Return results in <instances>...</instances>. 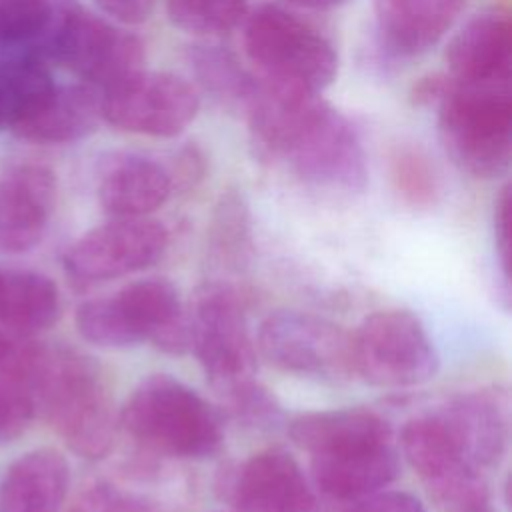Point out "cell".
Listing matches in <instances>:
<instances>
[{"label":"cell","instance_id":"6da1fadb","mask_svg":"<svg viewBox=\"0 0 512 512\" xmlns=\"http://www.w3.org/2000/svg\"><path fill=\"white\" fill-rule=\"evenodd\" d=\"M244 112L264 160L282 162L302 182L328 192L358 194L366 188L368 166L358 130L322 94L258 78Z\"/></svg>","mask_w":512,"mask_h":512},{"label":"cell","instance_id":"7a4b0ae2","mask_svg":"<svg viewBox=\"0 0 512 512\" xmlns=\"http://www.w3.org/2000/svg\"><path fill=\"white\" fill-rule=\"evenodd\" d=\"M30 394L40 414L78 456L96 460L114 442L118 416L98 364L60 344L28 342L0 368Z\"/></svg>","mask_w":512,"mask_h":512},{"label":"cell","instance_id":"3957f363","mask_svg":"<svg viewBox=\"0 0 512 512\" xmlns=\"http://www.w3.org/2000/svg\"><path fill=\"white\" fill-rule=\"evenodd\" d=\"M118 424L146 450L170 458H208L224 440L220 414L168 374L144 378L120 410Z\"/></svg>","mask_w":512,"mask_h":512},{"label":"cell","instance_id":"277c9868","mask_svg":"<svg viewBox=\"0 0 512 512\" xmlns=\"http://www.w3.org/2000/svg\"><path fill=\"white\" fill-rule=\"evenodd\" d=\"M76 330L86 342L104 348L152 340L168 354L190 350V314L166 278L138 280L112 296L82 302Z\"/></svg>","mask_w":512,"mask_h":512},{"label":"cell","instance_id":"5b68a950","mask_svg":"<svg viewBox=\"0 0 512 512\" xmlns=\"http://www.w3.org/2000/svg\"><path fill=\"white\" fill-rule=\"evenodd\" d=\"M436 110L438 138L454 166L484 180L508 170L512 156L510 84H462L450 76L448 92Z\"/></svg>","mask_w":512,"mask_h":512},{"label":"cell","instance_id":"8992f818","mask_svg":"<svg viewBox=\"0 0 512 512\" xmlns=\"http://www.w3.org/2000/svg\"><path fill=\"white\" fill-rule=\"evenodd\" d=\"M242 46L264 82L322 94L338 72L332 40L278 4L248 10L242 22Z\"/></svg>","mask_w":512,"mask_h":512},{"label":"cell","instance_id":"52a82bcc","mask_svg":"<svg viewBox=\"0 0 512 512\" xmlns=\"http://www.w3.org/2000/svg\"><path fill=\"white\" fill-rule=\"evenodd\" d=\"M30 48L96 90L134 74L144 62V44L136 34L80 6L54 10Z\"/></svg>","mask_w":512,"mask_h":512},{"label":"cell","instance_id":"ba28073f","mask_svg":"<svg viewBox=\"0 0 512 512\" xmlns=\"http://www.w3.org/2000/svg\"><path fill=\"white\" fill-rule=\"evenodd\" d=\"M438 366L432 338L408 310H380L352 336V368L374 386H416L434 378Z\"/></svg>","mask_w":512,"mask_h":512},{"label":"cell","instance_id":"9c48e42d","mask_svg":"<svg viewBox=\"0 0 512 512\" xmlns=\"http://www.w3.org/2000/svg\"><path fill=\"white\" fill-rule=\"evenodd\" d=\"M100 110L102 122L118 130L174 138L198 116L200 92L178 74L140 68L100 90Z\"/></svg>","mask_w":512,"mask_h":512},{"label":"cell","instance_id":"30bf717a","mask_svg":"<svg viewBox=\"0 0 512 512\" xmlns=\"http://www.w3.org/2000/svg\"><path fill=\"white\" fill-rule=\"evenodd\" d=\"M408 464L422 478L432 504L440 512H480L488 508L490 490L442 418L432 412L412 418L400 436Z\"/></svg>","mask_w":512,"mask_h":512},{"label":"cell","instance_id":"8fae6325","mask_svg":"<svg viewBox=\"0 0 512 512\" xmlns=\"http://www.w3.org/2000/svg\"><path fill=\"white\" fill-rule=\"evenodd\" d=\"M260 354L280 370L324 380L348 378L352 334L338 324L296 310H278L258 328Z\"/></svg>","mask_w":512,"mask_h":512},{"label":"cell","instance_id":"7c38bea8","mask_svg":"<svg viewBox=\"0 0 512 512\" xmlns=\"http://www.w3.org/2000/svg\"><path fill=\"white\" fill-rule=\"evenodd\" d=\"M190 350L214 392L254 378V344L244 310L230 288L210 284L198 294L190 314Z\"/></svg>","mask_w":512,"mask_h":512},{"label":"cell","instance_id":"4fadbf2b","mask_svg":"<svg viewBox=\"0 0 512 512\" xmlns=\"http://www.w3.org/2000/svg\"><path fill=\"white\" fill-rule=\"evenodd\" d=\"M166 246L168 232L158 220L112 218L70 244L62 264L74 284L88 286L152 266Z\"/></svg>","mask_w":512,"mask_h":512},{"label":"cell","instance_id":"5bb4252c","mask_svg":"<svg viewBox=\"0 0 512 512\" xmlns=\"http://www.w3.org/2000/svg\"><path fill=\"white\" fill-rule=\"evenodd\" d=\"M218 488L236 512H314L300 464L278 448L256 452L226 470Z\"/></svg>","mask_w":512,"mask_h":512},{"label":"cell","instance_id":"9a60e30c","mask_svg":"<svg viewBox=\"0 0 512 512\" xmlns=\"http://www.w3.org/2000/svg\"><path fill=\"white\" fill-rule=\"evenodd\" d=\"M56 204V176L42 164H18L0 176V252L38 246Z\"/></svg>","mask_w":512,"mask_h":512},{"label":"cell","instance_id":"2e32d148","mask_svg":"<svg viewBox=\"0 0 512 512\" xmlns=\"http://www.w3.org/2000/svg\"><path fill=\"white\" fill-rule=\"evenodd\" d=\"M466 0H374V36L390 58H414L434 48L456 24Z\"/></svg>","mask_w":512,"mask_h":512},{"label":"cell","instance_id":"e0dca14e","mask_svg":"<svg viewBox=\"0 0 512 512\" xmlns=\"http://www.w3.org/2000/svg\"><path fill=\"white\" fill-rule=\"evenodd\" d=\"M310 470L322 494L346 502L388 486L398 476L400 462L392 438H388L310 454Z\"/></svg>","mask_w":512,"mask_h":512},{"label":"cell","instance_id":"ac0fdd59","mask_svg":"<svg viewBox=\"0 0 512 512\" xmlns=\"http://www.w3.org/2000/svg\"><path fill=\"white\" fill-rule=\"evenodd\" d=\"M448 74L462 84H510L512 28L506 12L486 10L468 18L448 40Z\"/></svg>","mask_w":512,"mask_h":512},{"label":"cell","instance_id":"d6986e66","mask_svg":"<svg viewBox=\"0 0 512 512\" xmlns=\"http://www.w3.org/2000/svg\"><path fill=\"white\" fill-rule=\"evenodd\" d=\"M436 414L474 466L482 470L500 462L508 444V400L504 392H464L450 398Z\"/></svg>","mask_w":512,"mask_h":512},{"label":"cell","instance_id":"ffe728a7","mask_svg":"<svg viewBox=\"0 0 512 512\" xmlns=\"http://www.w3.org/2000/svg\"><path fill=\"white\" fill-rule=\"evenodd\" d=\"M172 180L162 162L134 152L110 156L98 176V200L112 218H144L172 194Z\"/></svg>","mask_w":512,"mask_h":512},{"label":"cell","instance_id":"44dd1931","mask_svg":"<svg viewBox=\"0 0 512 512\" xmlns=\"http://www.w3.org/2000/svg\"><path fill=\"white\" fill-rule=\"evenodd\" d=\"M68 482V462L58 450L26 452L0 480V512H60Z\"/></svg>","mask_w":512,"mask_h":512},{"label":"cell","instance_id":"7402d4cb","mask_svg":"<svg viewBox=\"0 0 512 512\" xmlns=\"http://www.w3.org/2000/svg\"><path fill=\"white\" fill-rule=\"evenodd\" d=\"M102 122L100 90L90 84H56L44 104L14 128L36 144H70L90 136Z\"/></svg>","mask_w":512,"mask_h":512},{"label":"cell","instance_id":"603a6c76","mask_svg":"<svg viewBox=\"0 0 512 512\" xmlns=\"http://www.w3.org/2000/svg\"><path fill=\"white\" fill-rule=\"evenodd\" d=\"M60 316V292L52 278L32 270L0 268V328L34 340Z\"/></svg>","mask_w":512,"mask_h":512},{"label":"cell","instance_id":"cb8c5ba5","mask_svg":"<svg viewBox=\"0 0 512 512\" xmlns=\"http://www.w3.org/2000/svg\"><path fill=\"white\" fill-rule=\"evenodd\" d=\"M290 438L308 454L354 442L392 438L390 424L368 408H334L306 412L290 422Z\"/></svg>","mask_w":512,"mask_h":512},{"label":"cell","instance_id":"d4e9b609","mask_svg":"<svg viewBox=\"0 0 512 512\" xmlns=\"http://www.w3.org/2000/svg\"><path fill=\"white\" fill-rule=\"evenodd\" d=\"M188 60L198 92H206L226 108L246 110L256 88V74H250L230 50L216 44H198L192 46Z\"/></svg>","mask_w":512,"mask_h":512},{"label":"cell","instance_id":"484cf974","mask_svg":"<svg viewBox=\"0 0 512 512\" xmlns=\"http://www.w3.org/2000/svg\"><path fill=\"white\" fill-rule=\"evenodd\" d=\"M250 6L248 0H166L170 22L192 36L214 38L238 28Z\"/></svg>","mask_w":512,"mask_h":512},{"label":"cell","instance_id":"4316f807","mask_svg":"<svg viewBox=\"0 0 512 512\" xmlns=\"http://www.w3.org/2000/svg\"><path fill=\"white\" fill-rule=\"evenodd\" d=\"M390 178L396 192L412 206H430L438 196V174L428 154L412 144L390 152Z\"/></svg>","mask_w":512,"mask_h":512},{"label":"cell","instance_id":"83f0119b","mask_svg":"<svg viewBox=\"0 0 512 512\" xmlns=\"http://www.w3.org/2000/svg\"><path fill=\"white\" fill-rule=\"evenodd\" d=\"M222 408L248 426H270L280 418V404L274 394L256 378L232 384L216 392Z\"/></svg>","mask_w":512,"mask_h":512},{"label":"cell","instance_id":"f1b7e54d","mask_svg":"<svg viewBox=\"0 0 512 512\" xmlns=\"http://www.w3.org/2000/svg\"><path fill=\"white\" fill-rule=\"evenodd\" d=\"M52 12L50 0H0V46L34 44Z\"/></svg>","mask_w":512,"mask_h":512},{"label":"cell","instance_id":"f546056e","mask_svg":"<svg viewBox=\"0 0 512 512\" xmlns=\"http://www.w3.org/2000/svg\"><path fill=\"white\" fill-rule=\"evenodd\" d=\"M68 512H164L156 500L146 494L116 486L112 482H94L84 486Z\"/></svg>","mask_w":512,"mask_h":512},{"label":"cell","instance_id":"4dcf8cb0","mask_svg":"<svg viewBox=\"0 0 512 512\" xmlns=\"http://www.w3.org/2000/svg\"><path fill=\"white\" fill-rule=\"evenodd\" d=\"M248 234V208L242 196L238 192H226L214 210L210 226L214 248L224 256H240L248 246Z\"/></svg>","mask_w":512,"mask_h":512},{"label":"cell","instance_id":"1f68e13d","mask_svg":"<svg viewBox=\"0 0 512 512\" xmlns=\"http://www.w3.org/2000/svg\"><path fill=\"white\" fill-rule=\"evenodd\" d=\"M34 418L36 408L28 390L0 370V446L22 436Z\"/></svg>","mask_w":512,"mask_h":512},{"label":"cell","instance_id":"d6a6232c","mask_svg":"<svg viewBox=\"0 0 512 512\" xmlns=\"http://www.w3.org/2000/svg\"><path fill=\"white\" fill-rule=\"evenodd\" d=\"M172 180V188H190L206 172V160L198 146L186 144L174 152L170 164H164Z\"/></svg>","mask_w":512,"mask_h":512},{"label":"cell","instance_id":"836d02e7","mask_svg":"<svg viewBox=\"0 0 512 512\" xmlns=\"http://www.w3.org/2000/svg\"><path fill=\"white\" fill-rule=\"evenodd\" d=\"M348 512H426L422 502L406 492H374L356 500Z\"/></svg>","mask_w":512,"mask_h":512},{"label":"cell","instance_id":"e575fe53","mask_svg":"<svg viewBox=\"0 0 512 512\" xmlns=\"http://www.w3.org/2000/svg\"><path fill=\"white\" fill-rule=\"evenodd\" d=\"M94 4L110 20L126 26L146 22L156 6V0H94Z\"/></svg>","mask_w":512,"mask_h":512},{"label":"cell","instance_id":"d590c367","mask_svg":"<svg viewBox=\"0 0 512 512\" xmlns=\"http://www.w3.org/2000/svg\"><path fill=\"white\" fill-rule=\"evenodd\" d=\"M494 238L504 278L510 272V188L504 186L494 206Z\"/></svg>","mask_w":512,"mask_h":512},{"label":"cell","instance_id":"8d00e7d4","mask_svg":"<svg viewBox=\"0 0 512 512\" xmlns=\"http://www.w3.org/2000/svg\"><path fill=\"white\" fill-rule=\"evenodd\" d=\"M450 86V76L446 74H428L424 78H420L412 90H410V100L416 106H426V108H436L438 102L444 98V94L448 92Z\"/></svg>","mask_w":512,"mask_h":512},{"label":"cell","instance_id":"74e56055","mask_svg":"<svg viewBox=\"0 0 512 512\" xmlns=\"http://www.w3.org/2000/svg\"><path fill=\"white\" fill-rule=\"evenodd\" d=\"M286 2L298 8H308V10H328L344 4L346 0H286Z\"/></svg>","mask_w":512,"mask_h":512},{"label":"cell","instance_id":"f35d334b","mask_svg":"<svg viewBox=\"0 0 512 512\" xmlns=\"http://www.w3.org/2000/svg\"><path fill=\"white\" fill-rule=\"evenodd\" d=\"M14 352V344L10 340V334H6L2 328H0V368L8 362V358L12 356Z\"/></svg>","mask_w":512,"mask_h":512},{"label":"cell","instance_id":"ab89813d","mask_svg":"<svg viewBox=\"0 0 512 512\" xmlns=\"http://www.w3.org/2000/svg\"><path fill=\"white\" fill-rule=\"evenodd\" d=\"M8 128V118H6V110H4V104H2V98H0V130Z\"/></svg>","mask_w":512,"mask_h":512},{"label":"cell","instance_id":"60d3db41","mask_svg":"<svg viewBox=\"0 0 512 512\" xmlns=\"http://www.w3.org/2000/svg\"><path fill=\"white\" fill-rule=\"evenodd\" d=\"M480 512H490V510H488V508H486V510H480Z\"/></svg>","mask_w":512,"mask_h":512}]
</instances>
